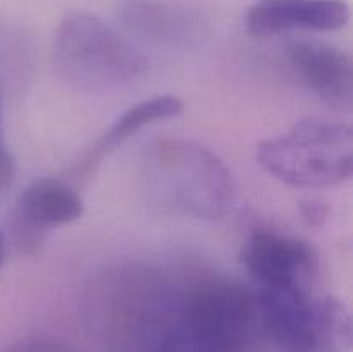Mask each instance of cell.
<instances>
[{
  "label": "cell",
  "mask_w": 353,
  "mask_h": 352,
  "mask_svg": "<svg viewBox=\"0 0 353 352\" xmlns=\"http://www.w3.org/2000/svg\"><path fill=\"white\" fill-rule=\"evenodd\" d=\"M141 182L148 199L168 213L221 219L236 197L230 168L212 150L183 138H159L141 155Z\"/></svg>",
  "instance_id": "obj_1"
},
{
  "label": "cell",
  "mask_w": 353,
  "mask_h": 352,
  "mask_svg": "<svg viewBox=\"0 0 353 352\" xmlns=\"http://www.w3.org/2000/svg\"><path fill=\"white\" fill-rule=\"evenodd\" d=\"M261 330L276 352H353L347 304L312 290L257 289Z\"/></svg>",
  "instance_id": "obj_2"
},
{
  "label": "cell",
  "mask_w": 353,
  "mask_h": 352,
  "mask_svg": "<svg viewBox=\"0 0 353 352\" xmlns=\"http://www.w3.org/2000/svg\"><path fill=\"white\" fill-rule=\"evenodd\" d=\"M257 161L295 188L340 185L353 175V130L347 123L302 119L286 133L261 141Z\"/></svg>",
  "instance_id": "obj_3"
},
{
  "label": "cell",
  "mask_w": 353,
  "mask_h": 352,
  "mask_svg": "<svg viewBox=\"0 0 353 352\" xmlns=\"http://www.w3.org/2000/svg\"><path fill=\"white\" fill-rule=\"evenodd\" d=\"M54 52L62 78L86 90L130 83L148 68L147 57L133 41L95 14L81 10L62 17Z\"/></svg>",
  "instance_id": "obj_4"
},
{
  "label": "cell",
  "mask_w": 353,
  "mask_h": 352,
  "mask_svg": "<svg viewBox=\"0 0 353 352\" xmlns=\"http://www.w3.org/2000/svg\"><path fill=\"white\" fill-rule=\"evenodd\" d=\"M261 330L254 292L230 282L203 283L172 330L196 352H250Z\"/></svg>",
  "instance_id": "obj_5"
},
{
  "label": "cell",
  "mask_w": 353,
  "mask_h": 352,
  "mask_svg": "<svg viewBox=\"0 0 353 352\" xmlns=\"http://www.w3.org/2000/svg\"><path fill=\"white\" fill-rule=\"evenodd\" d=\"M241 262L257 289L312 290L319 271V257L309 242L271 230L250 235Z\"/></svg>",
  "instance_id": "obj_6"
},
{
  "label": "cell",
  "mask_w": 353,
  "mask_h": 352,
  "mask_svg": "<svg viewBox=\"0 0 353 352\" xmlns=\"http://www.w3.org/2000/svg\"><path fill=\"white\" fill-rule=\"evenodd\" d=\"M85 204L78 190L57 178H37L21 192L14 211V233L23 248H37L48 230L74 223Z\"/></svg>",
  "instance_id": "obj_7"
},
{
  "label": "cell",
  "mask_w": 353,
  "mask_h": 352,
  "mask_svg": "<svg viewBox=\"0 0 353 352\" xmlns=\"http://www.w3.org/2000/svg\"><path fill=\"white\" fill-rule=\"evenodd\" d=\"M286 59L303 85L319 99L338 109H350L353 61L343 48L317 38H296L286 45Z\"/></svg>",
  "instance_id": "obj_8"
},
{
  "label": "cell",
  "mask_w": 353,
  "mask_h": 352,
  "mask_svg": "<svg viewBox=\"0 0 353 352\" xmlns=\"http://www.w3.org/2000/svg\"><path fill=\"white\" fill-rule=\"evenodd\" d=\"M347 0H255L245 16L252 37L268 38L288 31H338L350 21Z\"/></svg>",
  "instance_id": "obj_9"
},
{
  "label": "cell",
  "mask_w": 353,
  "mask_h": 352,
  "mask_svg": "<svg viewBox=\"0 0 353 352\" xmlns=\"http://www.w3.org/2000/svg\"><path fill=\"white\" fill-rule=\"evenodd\" d=\"M117 17L138 40L164 47L186 43L199 31L195 14L171 0H121Z\"/></svg>",
  "instance_id": "obj_10"
},
{
  "label": "cell",
  "mask_w": 353,
  "mask_h": 352,
  "mask_svg": "<svg viewBox=\"0 0 353 352\" xmlns=\"http://www.w3.org/2000/svg\"><path fill=\"white\" fill-rule=\"evenodd\" d=\"M183 110V102L178 97L159 95L152 99H145L137 102L130 109L124 110L109 130L102 135L99 141L92 147V150L85 154V161L79 162V169L83 173L93 171L97 164L114 150L117 145L123 144L130 137H133L141 128L148 126L157 121L169 119V117L179 116Z\"/></svg>",
  "instance_id": "obj_11"
},
{
  "label": "cell",
  "mask_w": 353,
  "mask_h": 352,
  "mask_svg": "<svg viewBox=\"0 0 353 352\" xmlns=\"http://www.w3.org/2000/svg\"><path fill=\"white\" fill-rule=\"evenodd\" d=\"M3 85L0 81V193L6 192L14 182L16 176V162L9 150L6 140V126H3Z\"/></svg>",
  "instance_id": "obj_12"
},
{
  "label": "cell",
  "mask_w": 353,
  "mask_h": 352,
  "mask_svg": "<svg viewBox=\"0 0 353 352\" xmlns=\"http://www.w3.org/2000/svg\"><path fill=\"white\" fill-rule=\"evenodd\" d=\"M3 352H74L69 345L47 337H31L14 342Z\"/></svg>",
  "instance_id": "obj_13"
},
{
  "label": "cell",
  "mask_w": 353,
  "mask_h": 352,
  "mask_svg": "<svg viewBox=\"0 0 353 352\" xmlns=\"http://www.w3.org/2000/svg\"><path fill=\"white\" fill-rule=\"evenodd\" d=\"M300 216L305 221L309 226H319L326 221L327 214H330V206L327 202L321 199H303L300 202Z\"/></svg>",
  "instance_id": "obj_14"
},
{
  "label": "cell",
  "mask_w": 353,
  "mask_h": 352,
  "mask_svg": "<svg viewBox=\"0 0 353 352\" xmlns=\"http://www.w3.org/2000/svg\"><path fill=\"white\" fill-rule=\"evenodd\" d=\"M155 352H196V351H193L192 347H188L183 340H178L176 335L168 333L164 338H162V342L159 344L157 351Z\"/></svg>",
  "instance_id": "obj_15"
},
{
  "label": "cell",
  "mask_w": 353,
  "mask_h": 352,
  "mask_svg": "<svg viewBox=\"0 0 353 352\" xmlns=\"http://www.w3.org/2000/svg\"><path fill=\"white\" fill-rule=\"evenodd\" d=\"M6 259H7V242H6V237H3V233L0 231V269H2L3 264H6Z\"/></svg>",
  "instance_id": "obj_16"
}]
</instances>
